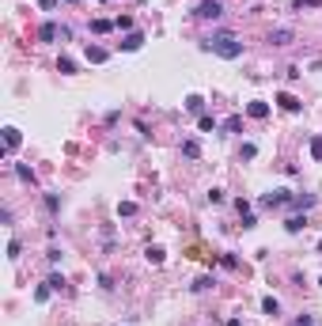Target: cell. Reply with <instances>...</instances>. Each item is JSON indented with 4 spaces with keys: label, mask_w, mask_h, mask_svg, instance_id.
I'll use <instances>...</instances> for the list:
<instances>
[{
    "label": "cell",
    "mask_w": 322,
    "mask_h": 326,
    "mask_svg": "<svg viewBox=\"0 0 322 326\" xmlns=\"http://www.w3.org/2000/svg\"><path fill=\"white\" fill-rule=\"evenodd\" d=\"M201 50L216 53V57H224V61H239V57H243V42H239V38L231 35V31H220V35L205 38V42H201Z\"/></svg>",
    "instance_id": "cell-1"
},
{
    "label": "cell",
    "mask_w": 322,
    "mask_h": 326,
    "mask_svg": "<svg viewBox=\"0 0 322 326\" xmlns=\"http://www.w3.org/2000/svg\"><path fill=\"white\" fill-rule=\"evenodd\" d=\"M194 16H197V19H220V16H224V4H220V0H201Z\"/></svg>",
    "instance_id": "cell-2"
},
{
    "label": "cell",
    "mask_w": 322,
    "mask_h": 326,
    "mask_svg": "<svg viewBox=\"0 0 322 326\" xmlns=\"http://www.w3.org/2000/svg\"><path fill=\"white\" fill-rule=\"evenodd\" d=\"M284 205H292L288 190H273V194H265V198H262V209H284Z\"/></svg>",
    "instance_id": "cell-3"
},
{
    "label": "cell",
    "mask_w": 322,
    "mask_h": 326,
    "mask_svg": "<svg viewBox=\"0 0 322 326\" xmlns=\"http://www.w3.org/2000/svg\"><path fill=\"white\" fill-rule=\"evenodd\" d=\"M19 144H23V133H19L16 125H8L4 129V159H12V152H16Z\"/></svg>",
    "instance_id": "cell-4"
},
{
    "label": "cell",
    "mask_w": 322,
    "mask_h": 326,
    "mask_svg": "<svg viewBox=\"0 0 322 326\" xmlns=\"http://www.w3.org/2000/svg\"><path fill=\"white\" fill-rule=\"evenodd\" d=\"M140 46H144V31H129V35L121 38V50H125V53L140 50Z\"/></svg>",
    "instance_id": "cell-5"
},
{
    "label": "cell",
    "mask_w": 322,
    "mask_h": 326,
    "mask_svg": "<svg viewBox=\"0 0 322 326\" xmlns=\"http://www.w3.org/2000/svg\"><path fill=\"white\" fill-rule=\"evenodd\" d=\"M277 106H280V110H288V114H299V106H303V103H299L296 95L280 91V95H277Z\"/></svg>",
    "instance_id": "cell-6"
},
{
    "label": "cell",
    "mask_w": 322,
    "mask_h": 326,
    "mask_svg": "<svg viewBox=\"0 0 322 326\" xmlns=\"http://www.w3.org/2000/svg\"><path fill=\"white\" fill-rule=\"evenodd\" d=\"M292 42V31L288 27H277V31H269V46H288Z\"/></svg>",
    "instance_id": "cell-7"
},
{
    "label": "cell",
    "mask_w": 322,
    "mask_h": 326,
    "mask_svg": "<svg viewBox=\"0 0 322 326\" xmlns=\"http://www.w3.org/2000/svg\"><path fill=\"white\" fill-rule=\"evenodd\" d=\"M246 114H250V118H254V121H262V118H269V103H262V99H254V103L246 106Z\"/></svg>",
    "instance_id": "cell-8"
},
{
    "label": "cell",
    "mask_w": 322,
    "mask_h": 326,
    "mask_svg": "<svg viewBox=\"0 0 322 326\" xmlns=\"http://www.w3.org/2000/svg\"><path fill=\"white\" fill-rule=\"evenodd\" d=\"M84 57H87V61H91V65H102V61L110 57V53L102 50V46H91V42H87V50H84Z\"/></svg>",
    "instance_id": "cell-9"
},
{
    "label": "cell",
    "mask_w": 322,
    "mask_h": 326,
    "mask_svg": "<svg viewBox=\"0 0 322 326\" xmlns=\"http://www.w3.org/2000/svg\"><path fill=\"white\" fill-rule=\"evenodd\" d=\"M303 228H307V216H288V220H284V232H292V235H299V232H303Z\"/></svg>",
    "instance_id": "cell-10"
},
{
    "label": "cell",
    "mask_w": 322,
    "mask_h": 326,
    "mask_svg": "<svg viewBox=\"0 0 322 326\" xmlns=\"http://www.w3.org/2000/svg\"><path fill=\"white\" fill-rule=\"evenodd\" d=\"M38 38H42V42H53V38H61V27L57 23H42L38 27Z\"/></svg>",
    "instance_id": "cell-11"
},
{
    "label": "cell",
    "mask_w": 322,
    "mask_h": 326,
    "mask_svg": "<svg viewBox=\"0 0 322 326\" xmlns=\"http://www.w3.org/2000/svg\"><path fill=\"white\" fill-rule=\"evenodd\" d=\"M311 205H314V194H292V209H303L307 213Z\"/></svg>",
    "instance_id": "cell-12"
},
{
    "label": "cell",
    "mask_w": 322,
    "mask_h": 326,
    "mask_svg": "<svg viewBox=\"0 0 322 326\" xmlns=\"http://www.w3.org/2000/svg\"><path fill=\"white\" fill-rule=\"evenodd\" d=\"M182 155H186V159H197V155H201V144H197L194 137H190V140H182Z\"/></svg>",
    "instance_id": "cell-13"
},
{
    "label": "cell",
    "mask_w": 322,
    "mask_h": 326,
    "mask_svg": "<svg viewBox=\"0 0 322 326\" xmlns=\"http://www.w3.org/2000/svg\"><path fill=\"white\" fill-rule=\"evenodd\" d=\"M186 110L190 114H205V99L201 95H186Z\"/></svg>",
    "instance_id": "cell-14"
},
{
    "label": "cell",
    "mask_w": 322,
    "mask_h": 326,
    "mask_svg": "<svg viewBox=\"0 0 322 326\" xmlns=\"http://www.w3.org/2000/svg\"><path fill=\"white\" fill-rule=\"evenodd\" d=\"M220 129H224V133H239V129H243V114H231V118L224 121Z\"/></svg>",
    "instance_id": "cell-15"
},
{
    "label": "cell",
    "mask_w": 322,
    "mask_h": 326,
    "mask_svg": "<svg viewBox=\"0 0 322 326\" xmlns=\"http://www.w3.org/2000/svg\"><path fill=\"white\" fill-rule=\"evenodd\" d=\"M262 311H265V315H280V300H277V296H265V300H262Z\"/></svg>",
    "instance_id": "cell-16"
},
{
    "label": "cell",
    "mask_w": 322,
    "mask_h": 326,
    "mask_svg": "<svg viewBox=\"0 0 322 326\" xmlns=\"http://www.w3.org/2000/svg\"><path fill=\"white\" fill-rule=\"evenodd\" d=\"M144 258L152 262V266H163V258H167V254H163V247H148V250H144Z\"/></svg>",
    "instance_id": "cell-17"
},
{
    "label": "cell",
    "mask_w": 322,
    "mask_h": 326,
    "mask_svg": "<svg viewBox=\"0 0 322 326\" xmlns=\"http://www.w3.org/2000/svg\"><path fill=\"white\" fill-rule=\"evenodd\" d=\"M91 31L95 35H106V31H118V27H114L110 19H91Z\"/></svg>",
    "instance_id": "cell-18"
},
{
    "label": "cell",
    "mask_w": 322,
    "mask_h": 326,
    "mask_svg": "<svg viewBox=\"0 0 322 326\" xmlns=\"http://www.w3.org/2000/svg\"><path fill=\"white\" fill-rule=\"evenodd\" d=\"M16 175H19V182H27V186H34V171H31V167H23V163H16Z\"/></svg>",
    "instance_id": "cell-19"
},
{
    "label": "cell",
    "mask_w": 322,
    "mask_h": 326,
    "mask_svg": "<svg viewBox=\"0 0 322 326\" xmlns=\"http://www.w3.org/2000/svg\"><path fill=\"white\" fill-rule=\"evenodd\" d=\"M57 72H65V76H72V72H76V61H72V57H61V61H57Z\"/></svg>",
    "instance_id": "cell-20"
},
{
    "label": "cell",
    "mask_w": 322,
    "mask_h": 326,
    "mask_svg": "<svg viewBox=\"0 0 322 326\" xmlns=\"http://www.w3.org/2000/svg\"><path fill=\"white\" fill-rule=\"evenodd\" d=\"M197 129H201V133H212V129H216V118H209V114H201V118H197Z\"/></svg>",
    "instance_id": "cell-21"
},
{
    "label": "cell",
    "mask_w": 322,
    "mask_h": 326,
    "mask_svg": "<svg viewBox=\"0 0 322 326\" xmlns=\"http://www.w3.org/2000/svg\"><path fill=\"white\" fill-rule=\"evenodd\" d=\"M50 281H46V284H38V288H34V300H38V303H46V300H50Z\"/></svg>",
    "instance_id": "cell-22"
},
{
    "label": "cell",
    "mask_w": 322,
    "mask_h": 326,
    "mask_svg": "<svg viewBox=\"0 0 322 326\" xmlns=\"http://www.w3.org/2000/svg\"><path fill=\"white\" fill-rule=\"evenodd\" d=\"M254 155H258V144H250V140L239 148V159H254Z\"/></svg>",
    "instance_id": "cell-23"
},
{
    "label": "cell",
    "mask_w": 322,
    "mask_h": 326,
    "mask_svg": "<svg viewBox=\"0 0 322 326\" xmlns=\"http://www.w3.org/2000/svg\"><path fill=\"white\" fill-rule=\"evenodd\" d=\"M114 27H118V31H125V35H129V31H133V19H129V16H118V19H114Z\"/></svg>",
    "instance_id": "cell-24"
},
{
    "label": "cell",
    "mask_w": 322,
    "mask_h": 326,
    "mask_svg": "<svg viewBox=\"0 0 322 326\" xmlns=\"http://www.w3.org/2000/svg\"><path fill=\"white\" fill-rule=\"evenodd\" d=\"M118 216H136V205H133V201H121V205H118Z\"/></svg>",
    "instance_id": "cell-25"
},
{
    "label": "cell",
    "mask_w": 322,
    "mask_h": 326,
    "mask_svg": "<svg viewBox=\"0 0 322 326\" xmlns=\"http://www.w3.org/2000/svg\"><path fill=\"white\" fill-rule=\"evenodd\" d=\"M46 209H50V213H57V209H61V198H57V194H46Z\"/></svg>",
    "instance_id": "cell-26"
},
{
    "label": "cell",
    "mask_w": 322,
    "mask_h": 326,
    "mask_svg": "<svg viewBox=\"0 0 322 326\" xmlns=\"http://www.w3.org/2000/svg\"><path fill=\"white\" fill-rule=\"evenodd\" d=\"M65 284H68V281H65V277H61V273H53V277H50V288H53V292H61V288H65Z\"/></svg>",
    "instance_id": "cell-27"
},
{
    "label": "cell",
    "mask_w": 322,
    "mask_h": 326,
    "mask_svg": "<svg viewBox=\"0 0 322 326\" xmlns=\"http://www.w3.org/2000/svg\"><path fill=\"white\" fill-rule=\"evenodd\" d=\"M212 284H216V281H212V277H201V281H197V284H194V292H209V288H212Z\"/></svg>",
    "instance_id": "cell-28"
},
{
    "label": "cell",
    "mask_w": 322,
    "mask_h": 326,
    "mask_svg": "<svg viewBox=\"0 0 322 326\" xmlns=\"http://www.w3.org/2000/svg\"><path fill=\"white\" fill-rule=\"evenodd\" d=\"M311 155L322 163V137H314V140H311Z\"/></svg>",
    "instance_id": "cell-29"
},
{
    "label": "cell",
    "mask_w": 322,
    "mask_h": 326,
    "mask_svg": "<svg viewBox=\"0 0 322 326\" xmlns=\"http://www.w3.org/2000/svg\"><path fill=\"white\" fill-rule=\"evenodd\" d=\"M296 8H322V0H296Z\"/></svg>",
    "instance_id": "cell-30"
},
{
    "label": "cell",
    "mask_w": 322,
    "mask_h": 326,
    "mask_svg": "<svg viewBox=\"0 0 322 326\" xmlns=\"http://www.w3.org/2000/svg\"><path fill=\"white\" fill-rule=\"evenodd\" d=\"M8 258H12V262L19 258V239H12V243H8Z\"/></svg>",
    "instance_id": "cell-31"
},
{
    "label": "cell",
    "mask_w": 322,
    "mask_h": 326,
    "mask_svg": "<svg viewBox=\"0 0 322 326\" xmlns=\"http://www.w3.org/2000/svg\"><path fill=\"white\" fill-rule=\"evenodd\" d=\"M38 8H42V12H53V8H57V0H38Z\"/></svg>",
    "instance_id": "cell-32"
},
{
    "label": "cell",
    "mask_w": 322,
    "mask_h": 326,
    "mask_svg": "<svg viewBox=\"0 0 322 326\" xmlns=\"http://www.w3.org/2000/svg\"><path fill=\"white\" fill-rule=\"evenodd\" d=\"M228 326H243V322H239V318H228Z\"/></svg>",
    "instance_id": "cell-33"
},
{
    "label": "cell",
    "mask_w": 322,
    "mask_h": 326,
    "mask_svg": "<svg viewBox=\"0 0 322 326\" xmlns=\"http://www.w3.org/2000/svg\"><path fill=\"white\" fill-rule=\"evenodd\" d=\"M318 254H322V239H318Z\"/></svg>",
    "instance_id": "cell-34"
},
{
    "label": "cell",
    "mask_w": 322,
    "mask_h": 326,
    "mask_svg": "<svg viewBox=\"0 0 322 326\" xmlns=\"http://www.w3.org/2000/svg\"><path fill=\"white\" fill-rule=\"evenodd\" d=\"M68 4H80V0H68Z\"/></svg>",
    "instance_id": "cell-35"
},
{
    "label": "cell",
    "mask_w": 322,
    "mask_h": 326,
    "mask_svg": "<svg viewBox=\"0 0 322 326\" xmlns=\"http://www.w3.org/2000/svg\"><path fill=\"white\" fill-rule=\"evenodd\" d=\"M307 326H314V322H307Z\"/></svg>",
    "instance_id": "cell-36"
}]
</instances>
